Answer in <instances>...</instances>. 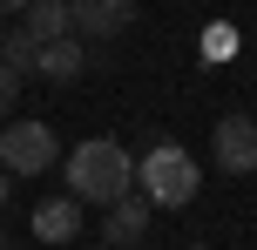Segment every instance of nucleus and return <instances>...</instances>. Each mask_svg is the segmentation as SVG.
Listing matches in <instances>:
<instances>
[{
    "instance_id": "nucleus-1",
    "label": "nucleus",
    "mask_w": 257,
    "mask_h": 250,
    "mask_svg": "<svg viewBox=\"0 0 257 250\" xmlns=\"http://www.w3.org/2000/svg\"><path fill=\"white\" fill-rule=\"evenodd\" d=\"M61 176H68V196L75 203H115L136 189V156L115 142V135H88V142H75L61 156Z\"/></svg>"
},
{
    "instance_id": "nucleus-2",
    "label": "nucleus",
    "mask_w": 257,
    "mask_h": 250,
    "mask_svg": "<svg viewBox=\"0 0 257 250\" xmlns=\"http://www.w3.org/2000/svg\"><path fill=\"white\" fill-rule=\"evenodd\" d=\"M136 183H142V196H149L156 210H183V203H196V189H203V169H196V156L183 142H156L149 156H136Z\"/></svg>"
},
{
    "instance_id": "nucleus-3",
    "label": "nucleus",
    "mask_w": 257,
    "mask_h": 250,
    "mask_svg": "<svg viewBox=\"0 0 257 250\" xmlns=\"http://www.w3.org/2000/svg\"><path fill=\"white\" fill-rule=\"evenodd\" d=\"M0 162H7V176H48L54 162H61L54 129H48V122H34V115L0 122Z\"/></svg>"
},
{
    "instance_id": "nucleus-4",
    "label": "nucleus",
    "mask_w": 257,
    "mask_h": 250,
    "mask_svg": "<svg viewBox=\"0 0 257 250\" xmlns=\"http://www.w3.org/2000/svg\"><path fill=\"white\" fill-rule=\"evenodd\" d=\"M210 149H217L223 176H250L257 169V122L250 115H223L217 129H210Z\"/></svg>"
},
{
    "instance_id": "nucleus-5",
    "label": "nucleus",
    "mask_w": 257,
    "mask_h": 250,
    "mask_svg": "<svg viewBox=\"0 0 257 250\" xmlns=\"http://www.w3.org/2000/svg\"><path fill=\"white\" fill-rule=\"evenodd\" d=\"M68 21H75L81 41H108L136 21V0H68Z\"/></svg>"
},
{
    "instance_id": "nucleus-6",
    "label": "nucleus",
    "mask_w": 257,
    "mask_h": 250,
    "mask_svg": "<svg viewBox=\"0 0 257 250\" xmlns=\"http://www.w3.org/2000/svg\"><path fill=\"white\" fill-rule=\"evenodd\" d=\"M149 216H156L149 196H115V203H108V216H102V230H108V243H115V250H128V243L149 237Z\"/></svg>"
},
{
    "instance_id": "nucleus-7",
    "label": "nucleus",
    "mask_w": 257,
    "mask_h": 250,
    "mask_svg": "<svg viewBox=\"0 0 257 250\" xmlns=\"http://www.w3.org/2000/svg\"><path fill=\"white\" fill-rule=\"evenodd\" d=\"M81 68H88V54H81V34L41 41V54H34V75H41V81H75Z\"/></svg>"
},
{
    "instance_id": "nucleus-8",
    "label": "nucleus",
    "mask_w": 257,
    "mask_h": 250,
    "mask_svg": "<svg viewBox=\"0 0 257 250\" xmlns=\"http://www.w3.org/2000/svg\"><path fill=\"white\" fill-rule=\"evenodd\" d=\"M75 230H81V203H75V196H48V203L34 210V237H41V243H68Z\"/></svg>"
},
{
    "instance_id": "nucleus-9",
    "label": "nucleus",
    "mask_w": 257,
    "mask_h": 250,
    "mask_svg": "<svg viewBox=\"0 0 257 250\" xmlns=\"http://www.w3.org/2000/svg\"><path fill=\"white\" fill-rule=\"evenodd\" d=\"M21 27H27L34 41H61V34H75V21H68V0H27Z\"/></svg>"
},
{
    "instance_id": "nucleus-10",
    "label": "nucleus",
    "mask_w": 257,
    "mask_h": 250,
    "mask_svg": "<svg viewBox=\"0 0 257 250\" xmlns=\"http://www.w3.org/2000/svg\"><path fill=\"white\" fill-rule=\"evenodd\" d=\"M34 54H41V41L27 34V27H21V34H7V41H0V61H7V68H21V75H34Z\"/></svg>"
},
{
    "instance_id": "nucleus-11",
    "label": "nucleus",
    "mask_w": 257,
    "mask_h": 250,
    "mask_svg": "<svg viewBox=\"0 0 257 250\" xmlns=\"http://www.w3.org/2000/svg\"><path fill=\"white\" fill-rule=\"evenodd\" d=\"M230 48H237L230 27H210V34H203V54H210V61H230Z\"/></svg>"
},
{
    "instance_id": "nucleus-12",
    "label": "nucleus",
    "mask_w": 257,
    "mask_h": 250,
    "mask_svg": "<svg viewBox=\"0 0 257 250\" xmlns=\"http://www.w3.org/2000/svg\"><path fill=\"white\" fill-rule=\"evenodd\" d=\"M21 68H7V61H0V108H14V102H21Z\"/></svg>"
},
{
    "instance_id": "nucleus-13",
    "label": "nucleus",
    "mask_w": 257,
    "mask_h": 250,
    "mask_svg": "<svg viewBox=\"0 0 257 250\" xmlns=\"http://www.w3.org/2000/svg\"><path fill=\"white\" fill-rule=\"evenodd\" d=\"M7 189H14V176H7V169H0V210H7Z\"/></svg>"
},
{
    "instance_id": "nucleus-14",
    "label": "nucleus",
    "mask_w": 257,
    "mask_h": 250,
    "mask_svg": "<svg viewBox=\"0 0 257 250\" xmlns=\"http://www.w3.org/2000/svg\"><path fill=\"white\" fill-rule=\"evenodd\" d=\"M0 14H27V0H0Z\"/></svg>"
},
{
    "instance_id": "nucleus-15",
    "label": "nucleus",
    "mask_w": 257,
    "mask_h": 250,
    "mask_svg": "<svg viewBox=\"0 0 257 250\" xmlns=\"http://www.w3.org/2000/svg\"><path fill=\"white\" fill-rule=\"evenodd\" d=\"M190 250H203V243H190Z\"/></svg>"
},
{
    "instance_id": "nucleus-16",
    "label": "nucleus",
    "mask_w": 257,
    "mask_h": 250,
    "mask_svg": "<svg viewBox=\"0 0 257 250\" xmlns=\"http://www.w3.org/2000/svg\"><path fill=\"white\" fill-rule=\"evenodd\" d=\"M0 41H7V34H0Z\"/></svg>"
},
{
    "instance_id": "nucleus-17",
    "label": "nucleus",
    "mask_w": 257,
    "mask_h": 250,
    "mask_svg": "<svg viewBox=\"0 0 257 250\" xmlns=\"http://www.w3.org/2000/svg\"><path fill=\"white\" fill-rule=\"evenodd\" d=\"M0 250H7V243H0Z\"/></svg>"
}]
</instances>
